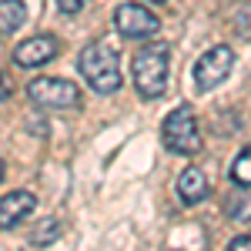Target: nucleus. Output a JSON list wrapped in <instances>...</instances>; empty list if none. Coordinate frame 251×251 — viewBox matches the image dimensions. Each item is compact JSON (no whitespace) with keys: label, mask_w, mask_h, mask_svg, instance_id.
Listing matches in <instances>:
<instances>
[{"label":"nucleus","mask_w":251,"mask_h":251,"mask_svg":"<svg viewBox=\"0 0 251 251\" xmlns=\"http://www.w3.org/2000/svg\"><path fill=\"white\" fill-rule=\"evenodd\" d=\"M7 94H10V80L3 77V71H0V100H3Z\"/></svg>","instance_id":"17"},{"label":"nucleus","mask_w":251,"mask_h":251,"mask_svg":"<svg viewBox=\"0 0 251 251\" xmlns=\"http://www.w3.org/2000/svg\"><path fill=\"white\" fill-rule=\"evenodd\" d=\"M161 137H164V148L174 154H198L201 151V131H198L191 107H174L161 127Z\"/></svg>","instance_id":"3"},{"label":"nucleus","mask_w":251,"mask_h":251,"mask_svg":"<svg viewBox=\"0 0 251 251\" xmlns=\"http://www.w3.org/2000/svg\"><path fill=\"white\" fill-rule=\"evenodd\" d=\"M231 177H234V184H241V188H251V148H245L241 154L234 157Z\"/></svg>","instance_id":"11"},{"label":"nucleus","mask_w":251,"mask_h":251,"mask_svg":"<svg viewBox=\"0 0 251 251\" xmlns=\"http://www.w3.org/2000/svg\"><path fill=\"white\" fill-rule=\"evenodd\" d=\"M231 27H234V34H238V37H251V3H241V7H234Z\"/></svg>","instance_id":"13"},{"label":"nucleus","mask_w":251,"mask_h":251,"mask_svg":"<svg viewBox=\"0 0 251 251\" xmlns=\"http://www.w3.org/2000/svg\"><path fill=\"white\" fill-rule=\"evenodd\" d=\"M248 245H251V234H241V238H234V241H231V248H234V251L248 248Z\"/></svg>","instance_id":"16"},{"label":"nucleus","mask_w":251,"mask_h":251,"mask_svg":"<svg viewBox=\"0 0 251 251\" xmlns=\"http://www.w3.org/2000/svg\"><path fill=\"white\" fill-rule=\"evenodd\" d=\"M3 171H7V164H3V161H0V181H3Z\"/></svg>","instance_id":"18"},{"label":"nucleus","mask_w":251,"mask_h":251,"mask_svg":"<svg viewBox=\"0 0 251 251\" xmlns=\"http://www.w3.org/2000/svg\"><path fill=\"white\" fill-rule=\"evenodd\" d=\"M114 27L121 37L127 40H148L161 30V20L148 10V7H137V3H121L114 14Z\"/></svg>","instance_id":"6"},{"label":"nucleus","mask_w":251,"mask_h":251,"mask_svg":"<svg viewBox=\"0 0 251 251\" xmlns=\"http://www.w3.org/2000/svg\"><path fill=\"white\" fill-rule=\"evenodd\" d=\"M228 218H231V221H251V194H231V201H228Z\"/></svg>","instance_id":"12"},{"label":"nucleus","mask_w":251,"mask_h":251,"mask_svg":"<svg viewBox=\"0 0 251 251\" xmlns=\"http://www.w3.org/2000/svg\"><path fill=\"white\" fill-rule=\"evenodd\" d=\"M231 64H234V54H231V47H225V44L204 50L201 60L194 64V84H198V91H214L218 84H225V77L231 74Z\"/></svg>","instance_id":"4"},{"label":"nucleus","mask_w":251,"mask_h":251,"mask_svg":"<svg viewBox=\"0 0 251 251\" xmlns=\"http://www.w3.org/2000/svg\"><path fill=\"white\" fill-rule=\"evenodd\" d=\"M27 97L40 104V107H77L80 104V91L71 80L60 77H37L27 84Z\"/></svg>","instance_id":"5"},{"label":"nucleus","mask_w":251,"mask_h":251,"mask_svg":"<svg viewBox=\"0 0 251 251\" xmlns=\"http://www.w3.org/2000/svg\"><path fill=\"white\" fill-rule=\"evenodd\" d=\"M54 57H57V37H50V34H37V37L17 44V50H14V64L20 67H44Z\"/></svg>","instance_id":"7"},{"label":"nucleus","mask_w":251,"mask_h":251,"mask_svg":"<svg viewBox=\"0 0 251 251\" xmlns=\"http://www.w3.org/2000/svg\"><path fill=\"white\" fill-rule=\"evenodd\" d=\"M57 234H60V221H57V218H47L37 231L30 234V245H50Z\"/></svg>","instance_id":"14"},{"label":"nucleus","mask_w":251,"mask_h":251,"mask_svg":"<svg viewBox=\"0 0 251 251\" xmlns=\"http://www.w3.org/2000/svg\"><path fill=\"white\" fill-rule=\"evenodd\" d=\"M154 3H164V0H154Z\"/></svg>","instance_id":"19"},{"label":"nucleus","mask_w":251,"mask_h":251,"mask_svg":"<svg viewBox=\"0 0 251 251\" xmlns=\"http://www.w3.org/2000/svg\"><path fill=\"white\" fill-rule=\"evenodd\" d=\"M177 194H181L188 204H198V201L208 198V181H204L201 168H188V171H181V177H177Z\"/></svg>","instance_id":"9"},{"label":"nucleus","mask_w":251,"mask_h":251,"mask_svg":"<svg viewBox=\"0 0 251 251\" xmlns=\"http://www.w3.org/2000/svg\"><path fill=\"white\" fill-rule=\"evenodd\" d=\"M60 14H77L80 7H84V0H57Z\"/></svg>","instance_id":"15"},{"label":"nucleus","mask_w":251,"mask_h":251,"mask_svg":"<svg viewBox=\"0 0 251 251\" xmlns=\"http://www.w3.org/2000/svg\"><path fill=\"white\" fill-rule=\"evenodd\" d=\"M80 77L94 87L97 94H114L121 87V67H117V50L107 40H94L80 50L77 57Z\"/></svg>","instance_id":"1"},{"label":"nucleus","mask_w":251,"mask_h":251,"mask_svg":"<svg viewBox=\"0 0 251 251\" xmlns=\"http://www.w3.org/2000/svg\"><path fill=\"white\" fill-rule=\"evenodd\" d=\"M27 17L24 0H0V34H14Z\"/></svg>","instance_id":"10"},{"label":"nucleus","mask_w":251,"mask_h":251,"mask_svg":"<svg viewBox=\"0 0 251 251\" xmlns=\"http://www.w3.org/2000/svg\"><path fill=\"white\" fill-rule=\"evenodd\" d=\"M34 208H37V198H34L30 191L3 194V198H0V228H14V225H20Z\"/></svg>","instance_id":"8"},{"label":"nucleus","mask_w":251,"mask_h":251,"mask_svg":"<svg viewBox=\"0 0 251 251\" xmlns=\"http://www.w3.org/2000/svg\"><path fill=\"white\" fill-rule=\"evenodd\" d=\"M134 87L141 97L154 100V97L164 94L168 87V67H171V50L164 44H151L144 50H137L134 57Z\"/></svg>","instance_id":"2"}]
</instances>
